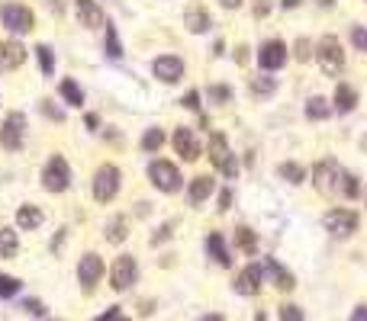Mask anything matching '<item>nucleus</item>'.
<instances>
[{
  "instance_id": "f257e3e1",
  "label": "nucleus",
  "mask_w": 367,
  "mask_h": 321,
  "mask_svg": "<svg viewBox=\"0 0 367 321\" xmlns=\"http://www.w3.org/2000/svg\"><path fill=\"white\" fill-rule=\"evenodd\" d=\"M345 174H348V171H345L335 157H322V161H316V164L310 167V184L316 186L319 196L335 200V196H341V180H345Z\"/></svg>"
},
{
  "instance_id": "f03ea898",
  "label": "nucleus",
  "mask_w": 367,
  "mask_h": 321,
  "mask_svg": "<svg viewBox=\"0 0 367 321\" xmlns=\"http://www.w3.org/2000/svg\"><path fill=\"white\" fill-rule=\"evenodd\" d=\"M316 61H319V71L326 77H341L345 74V46H341V39L335 32H326V36L316 42Z\"/></svg>"
},
{
  "instance_id": "7ed1b4c3",
  "label": "nucleus",
  "mask_w": 367,
  "mask_h": 321,
  "mask_svg": "<svg viewBox=\"0 0 367 321\" xmlns=\"http://www.w3.org/2000/svg\"><path fill=\"white\" fill-rule=\"evenodd\" d=\"M122 190V171L113 161H104V164L94 171V180H91V193H94V202L100 206H110V202L120 196Z\"/></svg>"
},
{
  "instance_id": "20e7f679",
  "label": "nucleus",
  "mask_w": 367,
  "mask_h": 321,
  "mask_svg": "<svg viewBox=\"0 0 367 321\" xmlns=\"http://www.w3.org/2000/svg\"><path fill=\"white\" fill-rule=\"evenodd\" d=\"M0 26L7 29L10 36H26L36 29V13L19 0H3L0 3Z\"/></svg>"
},
{
  "instance_id": "39448f33",
  "label": "nucleus",
  "mask_w": 367,
  "mask_h": 321,
  "mask_svg": "<svg viewBox=\"0 0 367 321\" xmlns=\"http://www.w3.org/2000/svg\"><path fill=\"white\" fill-rule=\"evenodd\" d=\"M149 180L151 186L158 193H164V196H174V193L184 190V177H180V167L174 164V161H168V157H155L149 164Z\"/></svg>"
},
{
  "instance_id": "423d86ee",
  "label": "nucleus",
  "mask_w": 367,
  "mask_h": 321,
  "mask_svg": "<svg viewBox=\"0 0 367 321\" xmlns=\"http://www.w3.org/2000/svg\"><path fill=\"white\" fill-rule=\"evenodd\" d=\"M322 228L329 231V238L345 241L361 228V215L355 209H348V206H335V209H329L322 215Z\"/></svg>"
},
{
  "instance_id": "0eeeda50",
  "label": "nucleus",
  "mask_w": 367,
  "mask_h": 321,
  "mask_svg": "<svg viewBox=\"0 0 367 321\" xmlns=\"http://www.w3.org/2000/svg\"><path fill=\"white\" fill-rule=\"evenodd\" d=\"M207 155H209V164L216 167V171L226 177V180H236V177H238V157L232 155V148H229V138L223 135V132H213V135H209Z\"/></svg>"
},
{
  "instance_id": "6e6552de",
  "label": "nucleus",
  "mask_w": 367,
  "mask_h": 321,
  "mask_svg": "<svg viewBox=\"0 0 367 321\" xmlns=\"http://www.w3.org/2000/svg\"><path fill=\"white\" fill-rule=\"evenodd\" d=\"M42 190L46 193H68L71 190V164L65 155H52L42 167Z\"/></svg>"
},
{
  "instance_id": "1a4fd4ad",
  "label": "nucleus",
  "mask_w": 367,
  "mask_h": 321,
  "mask_svg": "<svg viewBox=\"0 0 367 321\" xmlns=\"http://www.w3.org/2000/svg\"><path fill=\"white\" fill-rule=\"evenodd\" d=\"M254 58H258V68H261V71L277 74L281 68H287V61H290V46H287L281 36H271L258 46V55Z\"/></svg>"
},
{
  "instance_id": "9d476101",
  "label": "nucleus",
  "mask_w": 367,
  "mask_h": 321,
  "mask_svg": "<svg viewBox=\"0 0 367 321\" xmlns=\"http://www.w3.org/2000/svg\"><path fill=\"white\" fill-rule=\"evenodd\" d=\"M26 116L19 110H10L0 122V148L3 151H19V148L26 145Z\"/></svg>"
},
{
  "instance_id": "9b49d317",
  "label": "nucleus",
  "mask_w": 367,
  "mask_h": 321,
  "mask_svg": "<svg viewBox=\"0 0 367 321\" xmlns=\"http://www.w3.org/2000/svg\"><path fill=\"white\" fill-rule=\"evenodd\" d=\"M106 266H104V257L97 254V251H87L81 257V264H77V283H81V293L91 295L97 289V283L104 280Z\"/></svg>"
},
{
  "instance_id": "f8f14e48",
  "label": "nucleus",
  "mask_w": 367,
  "mask_h": 321,
  "mask_svg": "<svg viewBox=\"0 0 367 321\" xmlns=\"http://www.w3.org/2000/svg\"><path fill=\"white\" fill-rule=\"evenodd\" d=\"M171 145H174V155L180 157V161H187V164H194V161H200V155H203V145H200L197 132L190 126H174V135H171Z\"/></svg>"
},
{
  "instance_id": "ddd939ff",
  "label": "nucleus",
  "mask_w": 367,
  "mask_h": 321,
  "mask_svg": "<svg viewBox=\"0 0 367 321\" xmlns=\"http://www.w3.org/2000/svg\"><path fill=\"white\" fill-rule=\"evenodd\" d=\"M139 280V264H135V257L132 254H120L110 266V286H113L116 293H126L132 289V283Z\"/></svg>"
},
{
  "instance_id": "4468645a",
  "label": "nucleus",
  "mask_w": 367,
  "mask_h": 321,
  "mask_svg": "<svg viewBox=\"0 0 367 321\" xmlns=\"http://www.w3.org/2000/svg\"><path fill=\"white\" fill-rule=\"evenodd\" d=\"M151 74H155V81H161V84H180L184 74H187V64H184L180 55H158L151 61Z\"/></svg>"
},
{
  "instance_id": "2eb2a0df",
  "label": "nucleus",
  "mask_w": 367,
  "mask_h": 321,
  "mask_svg": "<svg viewBox=\"0 0 367 321\" xmlns=\"http://www.w3.org/2000/svg\"><path fill=\"white\" fill-rule=\"evenodd\" d=\"M264 283V266L261 264H245L236 276V293L238 295H258Z\"/></svg>"
},
{
  "instance_id": "dca6fc26",
  "label": "nucleus",
  "mask_w": 367,
  "mask_h": 321,
  "mask_svg": "<svg viewBox=\"0 0 367 321\" xmlns=\"http://www.w3.org/2000/svg\"><path fill=\"white\" fill-rule=\"evenodd\" d=\"M213 193H216V177H213V174H197L194 180H190V186H187V206H190V209H200Z\"/></svg>"
},
{
  "instance_id": "f3484780",
  "label": "nucleus",
  "mask_w": 367,
  "mask_h": 321,
  "mask_svg": "<svg viewBox=\"0 0 367 321\" xmlns=\"http://www.w3.org/2000/svg\"><path fill=\"white\" fill-rule=\"evenodd\" d=\"M358 90H355V84L348 81H339L335 84V93H332V110L339 113V116H348V113L358 110Z\"/></svg>"
},
{
  "instance_id": "a211bd4d",
  "label": "nucleus",
  "mask_w": 367,
  "mask_h": 321,
  "mask_svg": "<svg viewBox=\"0 0 367 321\" xmlns=\"http://www.w3.org/2000/svg\"><path fill=\"white\" fill-rule=\"evenodd\" d=\"M26 61V46L19 39H3L0 42V71H17Z\"/></svg>"
},
{
  "instance_id": "6ab92c4d",
  "label": "nucleus",
  "mask_w": 367,
  "mask_h": 321,
  "mask_svg": "<svg viewBox=\"0 0 367 321\" xmlns=\"http://www.w3.org/2000/svg\"><path fill=\"white\" fill-rule=\"evenodd\" d=\"M75 13H77V23L84 29H104L106 26V17L97 0H75Z\"/></svg>"
},
{
  "instance_id": "aec40b11",
  "label": "nucleus",
  "mask_w": 367,
  "mask_h": 321,
  "mask_svg": "<svg viewBox=\"0 0 367 321\" xmlns=\"http://www.w3.org/2000/svg\"><path fill=\"white\" fill-rule=\"evenodd\" d=\"M184 26H187V32H194V36H203V32H209V29H213V17H209L207 7L190 3V7L184 10Z\"/></svg>"
},
{
  "instance_id": "412c9836",
  "label": "nucleus",
  "mask_w": 367,
  "mask_h": 321,
  "mask_svg": "<svg viewBox=\"0 0 367 321\" xmlns=\"http://www.w3.org/2000/svg\"><path fill=\"white\" fill-rule=\"evenodd\" d=\"M264 273H267L274 289H281V293H293V289H297V276L283 264H277V260H267V264H264Z\"/></svg>"
},
{
  "instance_id": "4be33fe9",
  "label": "nucleus",
  "mask_w": 367,
  "mask_h": 321,
  "mask_svg": "<svg viewBox=\"0 0 367 321\" xmlns=\"http://www.w3.org/2000/svg\"><path fill=\"white\" fill-rule=\"evenodd\" d=\"M207 254L213 257V264H219V266H232V251H229V244H226V235L223 231H209L207 235Z\"/></svg>"
},
{
  "instance_id": "5701e85b",
  "label": "nucleus",
  "mask_w": 367,
  "mask_h": 321,
  "mask_svg": "<svg viewBox=\"0 0 367 321\" xmlns=\"http://www.w3.org/2000/svg\"><path fill=\"white\" fill-rule=\"evenodd\" d=\"M42 222H46V212H42V206H36V202H23L17 209V228L36 231V228H42Z\"/></svg>"
},
{
  "instance_id": "b1692460",
  "label": "nucleus",
  "mask_w": 367,
  "mask_h": 321,
  "mask_svg": "<svg viewBox=\"0 0 367 321\" xmlns=\"http://www.w3.org/2000/svg\"><path fill=\"white\" fill-rule=\"evenodd\" d=\"M277 177L287 180L290 186H303L310 180V167L303 164V161H281V164H277Z\"/></svg>"
},
{
  "instance_id": "393cba45",
  "label": "nucleus",
  "mask_w": 367,
  "mask_h": 321,
  "mask_svg": "<svg viewBox=\"0 0 367 321\" xmlns=\"http://www.w3.org/2000/svg\"><path fill=\"white\" fill-rule=\"evenodd\" d=\"M303 113H306V119H310V122H326L335 110H332V100H329V97L316 93V97H310V100H306Z\"/></svg>"
},
{
  "instance_id": "a878e982",
  "label": "nucleus",
  "mask_w": 367,
  "mask_h": 321,
  "mask_svg": "<svg viewBox=\"0 0 367 321\" xmlns=\"http://www.w3.org/2000/svg\"><path fill=\"white\" fill-rule=\"evenodd\" d=\"M248 93H252V97H258V100H267V97H274V93H277V77H274V74H267V71L254 74L252 81H248Z\"/></svg>"
},
{
  "instance_id": "bb28decb",
  "label": "nucleus",
  "mask_w": 367,
  "mask_h": 321,
  "mask_svg": "<svg viewBox=\"0 0 367 321\" xmlns=\"http://www.w3.org/2000/svg\"><path fill=\"white\" fill-rule=\"evenodd\" d=\"M104 238L110 241V244H122V241L129 238V219L116 212L113 219H110V222L104 225Z\"/></svg>"
},
{
  "instance_id": "cd10ccee",
  "label": "nucleus",
  "mask_w": 367,
  "mask_h": 321,
  "mask_svg": "<svg viewBox=\"0 0 367 321\" xmlns=\"http://www.w3.org/2000/svg\"><path fill=\"white\" fill-rule=\"evenodd\" d=\"M58 93H62V103H68V106H75V110L84 106V90H81V84H77L75 77H62Z\"/></svg>"
},
{
  "instance_id": "c85d7f7f",
  "label": "nucleus",
  "mask_w": 367,
  "mask_h": 321,
  "mask_svg": "<svg viewBox=\"0 0 367 321\" xmlns=\"http://www.w3.org/2000/svg\"><path fill=\"white\" fill-rule=\"evenodd\" d=\"M19 254V235L7 225H0V260H10V257Z\"/></svg>"
},
{
  "instance_id": "c756f323",
  "label": "nucleus",
  "mask_w": 367,
  "mask_h": 321,
  "mask_svg": "<svg viewBox=\"0 0 367 321\" xmlns=\"http://www.w3.org/2000/svg\"><path fill=\"white\" fill-rule=\"evenodd\" d=\"M142 151L145 155H158L161 148H164V128H158V126H151V128H145V135H142Z\"/></svg>"
},
{
  "instance_id": "7c9ffc66",
  "label": "nucleus",
  "mask_w": 367,
  "mask_h": 321,
  "mask_svg": "<svg viewBox=\"0 0 367 321\" xmlns=\"http://www.w3.org/2000/svg\"><path fill=\"white\" fill-rule=\"evenodd\" d=\"M236 244H238V251H242L245 257L258 254V235H254L248 225H238V228H236Z\"/></svg>"
},
{
  "instance_id": "2f4dec72",
  "label": "nucleus",
  "mask_w": 367,
  "mask_h": 321,
  "mask_svg": "<svg viewBox=\"0 0 367 321\" xmlns=\"http://www.w3.org/2000/svg\"><path fill=\"white\" fill-rule=\"evenodd\" d=\"M232 97H236V90H232L229 84H209L207 87V100L213 103V106H229Z\"/></svg>"
},
{
  "instance_id": "473e14b6",
  "label": "nucleus",
  "mask_w": 367,
  "mask_h": 321,
  "mask_svg": "<svg viewBox=\"0 0 367 321\" xmlns=\"http://www.w3.org/2000/svg\"><path fill=\"white\" fill-rule=\"evenodd\" d=\"M36 58H39V71H42V77H52V74H55V52H52V46L39 42Z\"/></svg>"
},
{
  "instance_id": "72a5a7b5",
  "label": "nucleus",
  "mask_w": 367,
  "mask_h": 321,
  "mask_svg": "<svg viewBox=\"0 0 367 321\" xmlns=\"http://www.w3.org/2000/svg\"><path fill=\"white\" fill-rule=\"evenodd\" d=\"M290 52H293V58H297L300 64H310L312 58H316V42H312V39H306V36H300L297 42H293Z\"/></svg>"
},
{
  "instance_id": "f704fd0d",
  "label": "nucleus",
  "mask_w": 367,
  "mask_h": 321,
  "mask_svg": "<svg viewBox=\"0 0 367 321\" xmlns=\"http://www.w3.org/2000/svg\"><path fill=\"white\" fill-rule=\"evenodd\" d=\"M348 42H351L355 52L367 55V26H364V23H351V26H348Z\"/></svg>"
},
{
  "instance_id": "c9c22d12",
  "label": "nucleus",
  "mask_w": 367,
  "mask_h": 321,
  "mask_svg": "<svg viewBox=\"0 0 367 321\" xmlns=\"http://www.w3.org/2000/svg\"><path fill=\"white\" fill-rule=\"evenodd\" d=\"M106 55L110 58H122V42H120V32H116L113 23H106Z\"/></svg>"
},
{
  "instance_id": "e433bc0d",
  "label": "nucleus",
  "mask_w": 367,
  "mask_h": 321,
  "mask_svg": "<svg viewBox=\"0 0 367 321\" xmlns=\"http://www.w3.org/2000/svg\"><path fill=\"white\" fill-rule=\"evenodd\" d=\"M358 196H361V177L345 174V180H341V200H358Z\"/></svg>"
},
{
  "instance_id": "4c0bfd02",
  "label": "nucleus",
  "mask_w": 367,
  "mask_h": 321,
  "mask_svg": "<svg viewBox=\"0 0 367 321\" xmlns=\"http://www.w3.org/2000/svg\"><path fill=\"white\" fill-rule=\"evenodd\" d=\"M180 106H184V110H190V113H197V116H200V110H203V93H200L197 87H194V90H187L184 97H180Z\"/></svg>"
},
{
  "instance_id": "58836bf2",
  "label": "nucleus",
  "mask_w": 367,
  "mask_h": 321,
  "mask_svg": "<svg viewBox=\"0 0 367 321\" xmlns=\"http://www.w3.org/2000/svg\"><path fill=\"white\" fill-rule=\"evenodd\" d=\"M277 315H281V321H306V315H303V309L297 302H283L277 309Z\"/></svg>"
},
{
  "instance_id": "ea45409f",
  "label": "nucleus",
  "mask_w": 367,
  "mask_h": 321,
  "mask_svg": "<svg viewBox=\"0 0 367 321\" xmlns=\"http://www.w3.org/2000/svg\"><path fill=\"white\" fill-rule=\"evenodd\" d=\"M17 293H19V280H17V276L0 273V299H10V295H17Z\"/></svg>"
},
{
  "instance_id": "a19ab883",
  "label": "nucleus",
  "mask_w": 367,
  "mask_h": 321,
  "mask_svg": "<svg viewBox=\"0 0 367 321\" xmlns=\"http://www.w3.org/2000/svg\"><path fill=\"white\" fill-rule=\"evenodd\" d=\"M274 3H277V0H254V3H252V17L254 19H264L274 10Z\"/></svg>"
},
{
  "instance_id": "79ce46f5",
  "label": "nucleus",
  "mask_w": 367,
  "mask_h": 321,
  "mask_svg": "<svg viewBox=\"0 0 367 321\" xmlns=\"http://www.w3.org/2000/svg\"><path fill=\"white\" fill-rule=\"evenodd\" d=\"M232 200H236L232 186H223V190H219V206H216V209L219 212H229V209H232Z\"/></svg>"
},
{
  "instance_id": "37998d69",
  "label": "nucleus",
  "mask_w": 367,
  "mask_h": 321,
  "mask_svg": "<svg viewBox=\"0 0 367 321\" xmlns=\"http://www.w3.org/2000/svg\"><path fill=\"white\" fill-rule=\"evenodd\" d=\"M42 113H46L52 122H65V113L55 110V103H52V100H42Z\"/></svg>"
},
{
  "instance_id": "c03bdc74",
  "label": "nucleus",
  "mask_w": 367,
  "mask_h": 321,
  "mask_svg": "<svg viewBox=\"0 0 367 321\" xmlns=\"http://www.w3.org/2000/svg\"><path fill=\"white\" fill-rule=\"evenodd\" d=\"M171 231H174V222H164V225H161V228H158V235H155V238H151V244H155V248H158L161 241H168V238H171Z\"/></svg>"
},
{
  "instance_id": "a18cd8bd",
  "label": "nucleus",
  "mask_w": 367,
  "mask_h": 321,
  "mask_svg": "<svg viewBox=\"0 0 367 321\" xmlns=\"http://www.w3.org/2000/svg\"><path fill=\"white\" fill-rule=\"evenodd\" d=\"M348 321H367V302L355 305V312L348 315Z\"/></svg>"
},
{
  "instance_id": "49530a36",
  "label": "nucleus",
  "mask_w": 367,
  "mask_h": 321,
  "mask_svg": "<svg viewBox=\"0 0 367 321\" xmlns=\"http://www.w3.org/2000/svg\"><path fill=\"white\" fill-rule=\"evenodd\" d=\"M97 126H100V116H97V113H87V116H84V128L97 132Z\"/></svg>"
},
{
  "instance_id": "de8ad7c7",
  "label": "nucleus",
  "mask_w": 367,
  "mask_h": 321,
  "mask_svg": "<svg viewBox=\"0 0 367 321\" xmlns=\"http://www.w3.org/2000/svg\"><path fill=\"white\" fill-rule=\"evenodd\" d=\"M116 315H120V305H113V309H106V312L100 315V318H94V321H113Z\"/></svg>"
},
{
  "instance_id": "09e8293b",
  "label": "nucleus",
  "mask_w": 367,
  "mask_h": 321,
  "mask_svg": "<svg viewBox=\"0 0 367 321\" xmlns=\"http://www.w3.org/2000/svg\"><path fill=\"white\" fill-rule=\"evenodd\" d=\"M236 61L238 64H248V46H238L236 48Z\"/></svg>"
},
{
  "instance_id": "8fccbe9b",
  "label": "nucleus",
  "mask_w": 367,
  "mask_h": 321,
  "mask_svg": "<svg viewBox=\"0 0 367 321\" xmlns=\"http://www.w3.org/2000/svg\"><path fill=\"white\" fill-rule=\"evenodd\" d=\"M26 312H32V315H42L46 309H42V302H36V299H29L26 302Z\"/></svg>"
},
{
  "instance_id": "3c124183",
  "label": "nucleus",
  "mask_w": 367,
  "mask_h": 321,
  "mask_svg": "<svg viewBox=\"0 0 367 321\" xmlns=\"http://www.w3.org/2000/svg\"><path fill=\"white\" fill-rule=\"evenodd\" d=\"M219 3H223V10H242L245 0H219Z\"/></svg>"
},
{
  "instance_id": "603ef678",
  "label": "nucleus",
  "mask_w": 367,
  "mask_h": 321,
  "mask_svg": "<svg viewBox=\"0 0 367 321\" xmlns=\"http://www.w3.org/2000/svg\"><path fill=\"white\" fill-rule=\"evenodd\" d=\"M62 244H65V228H62V231L55 235V238H52V251H58Z\"/></svg>"
},
{
  "instance_id": "864d4df0",
  "label": "nucleus",
  "mask_w": 367,
  "mask_h": 321,
  "mask_svg": "<svg viewBox=\"0 0 367 321\" xmlns=\"http://www.w3.org/2000/svg\"><path fill=\"white\" fill-rule=\"evenodd\" d=\"M277 3H281V10H297L303 0H277Z\"/></svg>"
},
{
  "instance_id": "5fc2aeb1",
  "label": "nucleus",
  "mask_w": 367,
  "mask_h": 321,
  "mask_svg": "<svg viewBox=\"0 0 367 321\" xmlns=\"http://www.w3.org/2000/svg\"><path fill=\"white\" fill-rule=\"evenodd\" d=\"M197 321H226V315H219V312H209V315H203V318H197Z\"/></svg>"
},
{
  "instance_id": "6e6d98bb",
  "label": "nucleus",
  "mask_w": 367,
  "mask_h": 321,
  "mask_svg": "<svg viewBox=\"0 0 367 321\" xmlns=\"http://www.w3.org/2000/svg\"><path fill=\"white\" fill-rule=\"evenodd\" d=\"M316 3H319L322 10H332V7H335V3H339V0H316Z\"/></svg>"
},
{
  "instance_id": "4d7b16f0",
  "label": "nucleus",
  "mask_w": 367,
  "mask_h": 321,
  "mask_svg": "<svg viewBox=\"0 0 367 321\" xmlns=\"http://www.w3.org/2000/svg\"><path fill=\"white\" fill-rule=\"evenodd\" d=\"M223 48H226V42H223V39H216V46H213V55H223Z\"/></svg>"
},
{
  "instance_id": "13d9d810",
  "label": "nucleus",
  "mask_w": 367,
  "mask_h": 321,
  "mask_svg": "<svg viewBox=\"0 0 367 321\" xmlns=\"http://www.w3.org/2000/svg\"><path fill=\"white\" fill-rule=\"evenodd\" d=\"M48 7H52V10H65V0H48Z\"/></svg>"
},
{
  "instance_id": "bf43d9fd",
  "label": "nucleus",
  "mask_w": 367,
  "mask_h": 321,
  "mask_svg": "<svg viewBox=\"0 0 367 321\" xmlns=\"http://www.w3.org/2000/svg\"><path fill=\"white\" fill-rule=\"evenodd\" d=\"M254 321H267V315H264V312H258V315H254Z\"/></svg>"
},
{
  "instance_id": "052dcab7",
  "label": "nucleus",
  "mask_w": 367,
  "mask_h": 321,
  "mask_svg": "<svg viewBox=\"0 0 367 321\" xmlns=\"http://www.w3.org/2000/svg\"><path fill=\"white\" fill-rule=\"evenodd\" d=\"M113 321H132V318H126V315H122V312H120V315H116V318H113Z\"/></svg>"
}]
</instances>
